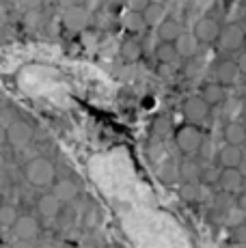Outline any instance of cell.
I'll list each match as a JSON object with an SVG mask.
<instances>
[{
  "instance_id": "26",
  "label": "cell",
  "mask_w": 246,
  "mask_h": 248,
  "mask_svg": "<svg viewBox=\"0 0 246 248\" xmlns=\"http://www.w3.org/2000/svg\"><path fill=\"white\" fill-rule=\"evenodd\" d=\"M218 175H220V170H216L214 166H210V169L201 170V177L199 179H203L205 184H216V181H218Z\"/></svg>"
},
{
  "instance_id": "6",
  "label": "cell",
  "mask_w": 246,
  "mask_h": 248,
  "mask_svg": "<svg viewBox=\"0 0 246 248\" xmlns=\"http://www.w3.org/2000/svg\"><path fill=\"white\" fill-rule=\"evenodd\" d=\"M32 140V127L26 121H13L7 127V142L13 147H26Z\"/></svg>"
},
{
  "instance_id": "28",
  "label": "cell",
  "mask_w": 246,
  "mask_h": 248,
  "mask_svg": "<svg viewBox=\"0 0 246 248\" xmlns=\"http://www.w3.org/2000/svg\"><path fill=\"white\" fill-rule=\"evenodd\" d=\"M238 207H240V212L246 214V194H240V199H238Z\"/></svg>"
},
{
  "instance_id": "18",
  "label": "cell",
  "mask_w": 246,
  "mask_h": 248,
  "mask_svg": "<svg viewBox=\"0 0 246 248\" xmlns=\"http://www.w3.org/2000/svg\"><path fill=\"white\" fill-rule=\"evenodd\" d=\"M199 97H201L207 106H216V104H220L222 99H225V89H222L220 84H216V82H205Z\"/></svg>"
},
{
  "instance_id": "23",
  "label": "cell",
  "mask_w": 246,
  "mask_h": 248,
  "mask_svg": "<svg viewBox=\"0 0 246 248\" xmlns=\"http://www.w3.org/2000/svg\"><path fill=\"white\" fill-rule=\"evenodd\" d=\"M17 212L15 207H11V205H2L0 207V227H13L17 220Z\"/></svg>"
},
{
  "instance_id": "20",
  "label": "cell",
  "mask_w": 246,
  "mask_h": 248,
  "mask_svg": "<svg viewBox=\"0 0 246 248\" xmlns=\"http://www.w3.org/2000/svg\"><path fill=\"white\" fill-rule=\"evenodd\" d=\"M121 59L125 61V63H134V61L140 59V54H143V47L140 44L134 39V37H127L125 41L121 44Z\"/></svg>"
},
{
  "instance_id": "17",
  "label": "cell",
  "mask_w": 246,
  "mask_h": 248,
  "mask_svg": "<svg viewBox=\"0 0 246 248\" xmlns=\"http://www.w3.org/2000/svg\"><path fill=\"white\" fill-rule=\"evenodd\" d=\"M201 166H199L197 160H184L182 164L177 166V175L184 179V184H197L199 177H201Z\"/></svg>"
},
{
  "instance_id": "31",
  "label": "cell",
  "mask_w": 246,
  "mask_h": 248,
  "mask_svg": "<svg viewBox=\"0 0 246 248\" xmlns=\"http://www.w3.org/2000/svg\"><path fill=\"white\" fill-rule=\"evenodd\" d=\"M238 173L242 175V179L246 181V158H244L242 162H240V166H238Z\"/></svg>"
},
{
  "instance_id": "21",
  "label": "cell",
  "mask_w": 246,
  "mask_h": 248,
  "mask_svg": "<svg viewBox=\"0 0 246 248\" xmlns=\"http://www.w3.org/2000/svg\"><path fill=\"white\" fill-rule=\"evenodd\" d=\"M155 56H158V61L162 65H173V63H177V59H179L173 44H158V47H155Z\"/></svg>"
},
{
  "instance_id": "11",
  "label": "cell",
  "mask_w": 246,
  "mask_h": 248,
  "mask_svg": "<svg viewBox=\"0 0 246 248\" xmlns=\"http://www.w3.org/2000/svg\"><path fill=\"white\" fill-rule=\"evenodd\" d=\"M140 17H143L145 26L158 28L160 24L167 20V9H164V4H160V2H147V7H145V11L140 13Z\"/></svg>"
},
{
  "instance_id": "29",
  "label": "cell",
  "mask_w": 246,
  "mask_h": 248,
  "mask_svg": "<svg viewBox=\"0 0 246 248\" xmlns=\"http://www.w3.org/2000/svg\"><path fill=\"white\" fill-rule=\"evenodd\" d=\"M158 130L167 134V130H169V121H167V119H158Z\"/></svg>"
},
{
  "instance_id": "2",
  "label": "cell",
  "mask_w": 246,
  "mask_h": 248,
  "mask_svg": "<svg viewBox=\"0 0 246 248\" xmlns=\"http://www.w3.org/2000/svg\"><path fill=\"white\" fill-rule=\"evenodd\" d=\"M203 140H205V138H203V132L199 130L197 125H190V123L182 125L177 132H175V145H177V149L186 155L199 154V151L203 149Z\"/></svg>"
},
{
  "instance_id": "27",
  "label": "cell",
  "mask_w": 246,
  "mask_h": 248,
  "mask_svg": "<svg viewBox=\"0 0 246 248\" xmlns=\"http://www.w3.org/2000/svg\"><path fill=\"white\" fill-rule=\"evenodd\" d=\"M235 67H238L240 74L246 76V52H242V54L238 56V61H235Z\"/></svg>"
},
{
  "instance_id": "10",
  "label": "cell",
  "mask_w": 246,
  "mask_h": 248,
  "mask_svg": "<svg viewBox=\"0 0 246 248\" xmlns=\"http://www.w3.org/2000/svg\"><path fill=\"white\" fill-rule=\"evenodd\" d=\"M175 50H177V56H184V59H192V56L199 52V41L192 32L182 31V35L175 39Z\"/></svg>"
},
{
  "instance_id": "34",
  "label": "cell",
  "mask_w": 246,
  "mask_h": 248,
  "mask_svg": "<svg viewBox=\"0 0 246 248\" xmlns=\"http://www.w3.org/2000/svg\"><path fill=\"white\" fill-rule=\"evenodd\" d=\"M2 169H4V155L0 154V170H2Z\"/></svg>"
},
{
  "instance_id": "14",
  "label": "cell",
  "mask_w": 246,
  "mask_h": 248,
  "mask_svg": "<svg viewBox=\"0 0 246 248\" xmlns=\"http://www.w3.org/2000/svg\"><path fill=\"white\" fill-rule=\"evenodd\" d=\"M179 35H182V26H179V22L173 20V17H167V20L158 26L160 44H175V39H177Z\"/></svg>"
},
{
  "instance_id": "35",
  "label": "cell",
  "mask_w": 246,
  "mask_h": 248,
  "mask_svg": "<svg viewBox=\"0 0 246 248\" xmlns=\"http://www.w3.org/2000/svg\"><path fill=\"white\" fill-rule=\"evenodd\" d=\"M78 248H95V246H91V244H82V246H78Z\"/></svg>"
},
{
  "instance_id": "30",
  "label": "cell",
  "mask_w": 246,
  "mask_h": 248,
  "mask_svg": "<svg viewBox=\"0 0 246 248\" xmlns=\"http://www.w3.org/2000/svg\"><path fill=\"white\" fill-rule=\"evenodd\" d=\"M11 248H35V244L32 242H15Z\"/></svg>"
},
{
  "instance_id": "13",
  "label": "cell",
  "mask_w": 246,
  "mask_h": 248,
  "mask_svg": "<svg viewBox=\"0 0 246 248\" xmlns=\"http://www.w3.org/2000/svg\"><path fill=\"white\" fill-rule=\"evenodd\" d=\"M52 194H54L56 199H59V203H69L74 201L76 197H78V186L74 184L72 179H61L54 184V190H52Z\"/></svg>"
},
{
  "instance_id": "19",
  "label": "cell",
  "mask_w": 246,
  "mask_h": 248,
  "mask_svg": "<svg viewBox=\"0 0 246 248\" xmlns=\"http://www.w3.org/2000/svg\"><path fill=\"white\" fill-rule=\"evenodd\" d=\"M37 209H39V214L44 218H56L61 212V203H59V199L50 192V194H44V197L37 201Z\"/></svg>"
},
{
  "instance_id": "25",
  "label": "cell",
  "mask_w": 246,
  "mask_h": 248,
  "mask_svg": "<svg viewBox=\"0 0 246 248\" xmlns=\"http://www.w3.org/2000/svg\"><path fill=\"white\" fill-rule=\"evenodd\" d=\"M235 244H246V222H240V225L233 227V233H231Z\"/></svg>"
},
{
  "instance_id": "5",
  "label": "cell",
  "mask_w": 246,
  "mask_h": 248,
  "mask_svg": "<svg viewBox=\"0 0 246 248\" xmlns=\"http://www.w3.org/2000/svg\"><path fill=\"white\" fill-rule=\"evenodd\" d=\"M218 41L227 52H235V50H240V47H244V31L238 24H227V26L220 28Z\"/></svg>"
},
{
  "instance_id": "12",
  "label": "cell",
  "mask_w": 246,
  "mask_h": 248,
  "mask_svg": "<svg viewBox=\"0 0 246 248\" xmlns=\"http://www.w3.org/2000/svg\"><path fill=\"white\" fill-rule=\"evenodd\" d=\"M63 22H65V26H67L69 31L78 32V31H82V28L89 24V13L84 11L82 7H69L67 11H65Z\"/></svg>"
},
{
  "instance_id": "32",
  "label": "cell",
  "mask_w": 246,
  "mask_h": 248,
  "mask_svg": "<svg viewBox=\"0 0 246 248\" xmlns=\"http://www.w3.org/2000/svg\"><path fill=\"white\" fill-rule=\"evenodd\" d=\"M7 142V127H0V147Z\"/></svg>"
},
{
  "instance_id": "16",
  "label": "cell",
  "mask_w": 246,
  "mask_h": 248,
  "mask_svg": "<svg viewBox=\"0 0 246 248\" xmlns=\"http://www.w3.org/2000/svg\"><path fill=\"white\" fill-rule=\"evenodd\" d=\"M218 158H220L222 169H238V166H240V162L244 160V154H242V149H240V147L225 145V147H222V149H220Z\"/></svg>"
},
{
  "instance_id": "22",
  "label": "cell",
  "mask_w": 246,
  "mask_h": 248,
  "mask_svg": "<svg viewBox=\"0 0 246 248\" xmlns=\"http://www.w3.org/2000/svg\"><path fill=\"white\" fill-rule=\"evenodd\" d=\"M123 26H125L127 32H140L145 28V22H143V17H140V13L127 11L125 16H123Z\"/></svg>"
},
{
  "instance_id": "38",
  "label": "cell",
  "mask_w": 246,
  "mask_h": 248,
  "mask_svg": "<svg viewBox=\"0 0 246 248\" xmlns=\"http://www.w3.org/2000/svg\"><path fill=\"white\" fill-rule=\"evenodd\" d=\"M244 47H246V32H244Z\"/></svg>"
},
{
  "instance_id": "1",
  "label": "cell",
  "mask_w": 246,
  "mask_h": 248,
  "mask_svg": "<svg viewBox=\"0 0 246 248\" xmlns=\"http://www.w3.org/2000/svg\"><path fill=\"white\" fill-rule=\"evenodd\" d=\"M24 175L32 186H37V188H46V186H50L52 181H54L56 170H54V164H52L48 158H32L26 164Z\"/></svg>"
},
{
  "instance_id": "15",
  "label": "cell",
  "mask_w": 246,
  "mask_h": 248,
  "mask_svg": "<svg viewBox=\"0 0 246 248\" xmlns=\"http://www.w3.org/2000/svg\"><path fill=\"white\" fill-rule=\"evenodd\" d=\"M225 140L227 145L231 147H242V142H246V127L242 125V123L238 121H231L225 125Z\"/></svg>"
},
{
  "instance_id": "37",
  "label": "cell",
  "mask_w": 246,
  "mask_h": 248,
  "mask_svg": "<svg viewBox=\"0 0 246 248\" xmlns=\"http://www.w3.org/2000/svg\"><path fill=\"white\" fill-rule=\"evenodd\" d=\"M106 248H121V246H117V244H112V246H106Z\"/></svg>"
},
{
  "instance_id": "7",
  "label": "cell",
  "mask_w": 246,
  "mask_h": 248,
  "mask_svg": "<svg viewBox=\"0 0 246 248\" xmlns=\"http://www.w3.org/2000/svg\"><path fill=\"white\" fill-rule=\"evenodd\" d=\"M13 233L20 242H31L39 235V222L32 216H20L13 225Z\"/></svg>"
},
{
  "instance_id": "36",
  "label": "cell",
  "mask_w": 246,
  "mask_h": 248,
  "mask_svg": "<svg viewBox=\"0 0 246 248\" xmlns=\"http://www.w3.org/2000/svg\"><path fill=\"white\" fill-rule=\"evenodd\" d=\"M242 114H244V117H246V102L242 104Z\"/></svg>"
},
{
  "instance_id": "8",
  "label": "cell",
  "mask_w": 246,
  "mask_h": 248,
  "mask_svg": "<svg viewBox=\"0 0 246 248\" xmlns=\"http://www.w3.org/2000/svg\"><path fill=\"white\" fill-rule=\"evenodd\" d=\"M214 76H216L214 82L220 84V87L225 89L227 84H235V82H238L240 71H238V67H235L233 61H220V63L216 65V69H214Z\"/></svg>"
},
{
  "instance_id": "24",
  "label": "cell",
  "mask_w": 246,
  "mask_h": 248,
  "mask_svg": "<svg viewBox=\"0 0 246 248\" xmlns=\"http://www.w3.org/2000/svg\"><path fill=\"white\" fill-rule=\"evenodd\" d=\"M179 194H182L184 201H197V199H199V188H197V184H184L182 190H179Z\"/></svg>"
},
{
  "instance_id": "4",
  "label": "cell",
  "mask_w": 246,
  "mask_h": 248,
  "mask_svg": "<svg viewBox=\"0 0 246 248\" xmlns=\"http://www.w3.org/2000/svg\"><path fill=\"white\" fill-rule=\"evenodd\" d=\"M192 35L197 37L199 44H212V41H216L220 35V24L216 22L214 17L205 16V17H201V20H197Z\"/></svg>"
},
{
  "instance_id": "3",
  "label": "cell",
  "mask_w": 246,
  "mask_h": 248,
  "mask_svg": "<svg viewBox=\"0 0 246 248\" xmlns=\"http://www.w3.org/2000/svg\"><path fill=\"white\" fill-rule=\"evenodd\" d=\"M182 112H184V119H186L190 125H199V123H203L207 119L210 106H207L199 95H190V97H186V102H184Z\"/></svg>"
},
{
  "instance_id": "33",
  "label": "cell",
  "mask_w": 246,
  "mask_h": 248,
  "mask_svg": "<svg viewBox=\"0 0 246 248\" xmlns=\"http://www.w3.org/2000/svg\"><path fill=\"white\" fill-rule=\"evenodd\" d=\"M35 248H54L50 244V242H44V244H39V246H35Z\"/></svg>"
},
{
  "instance_id": "9",
  "label": "cell",
  "mask_w": 246,
  "mask_h": 248,
  "mask_svg": "<svg viewBox=\"0 0 246 248\" xmlns=\"http://www.w3.org/2000/svg\"><path fill=\"white\" fill-rule=\"evenodd\" d=\"M218 184H220L222 192L235 194V192H240V190H242L244 179H242V175L238 173V169H222L220 175H218Z\"/></svg>"
}]
</instances>
